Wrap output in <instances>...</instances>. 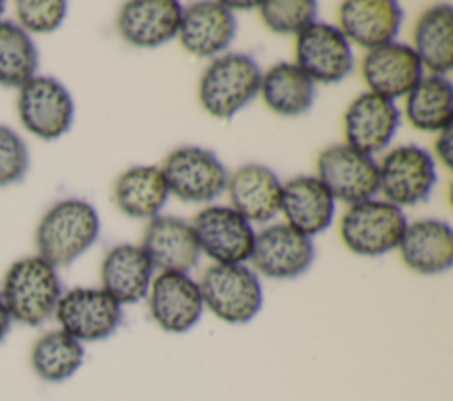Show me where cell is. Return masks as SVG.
<instances>
[{"mask_svg": "<svg viewBox=\"0 0 453 401\" xmlns=\"http://www.w3.org/2000/svg\"><path fill=\"white\" fill-rule=\"evenodd\" d=\"M4 7H5V4L0 2V16H2V12H4Z\"/></svg>", "mask_w": 453, "mask_h": 401, "instance_id": "37", "label": "cell"}, {"mask_svg": "<svg viewBox=\"0 0 453 401\" xmlns=\"http://www.w3.org/2000/svg\"><path fill=\"white\" fill-rule=\"evenodd\" d=\"M379 168V189L396 207L425 201L437 180L432 155L418 145H402L389 150Z\"/></svg>", "mask_w": 453, "mask_h": 401, "instance_id": "8", "label": "cell"}, {"mask_svg": "<svg viewBox=\"0 0 453 401\" xmlns=\"http://www.w3.org/2000/svg\"><path fill=\"white\" fill-rule=\"evenodd\" d=\"M235 30V18L223 4L198 2L182 11L177 34L188 53L212 57L228 48Z\"/></svg>", "mask_w": 453, "mask_h": 401, "instance_id": "19", "label": "cell"}, {"mask_svg": "<svg viewBox=\"0 0 453 401\" xmlns=\"http://www.w3.org/2000/svg\"><path fill=\"white\" fill-rule=\"evenodd\" d=\"M67 5L62 0L48 2H16V14L23 30L48 34L60 26L65 18Z\"/></svg>", "mask_w": 453, "mask_h": 401, "instance_id": "32", "label": "cell"}, {"mask_svg": "<svg viewBox=\"0 0 453 401\" xmlns=\"http://www.w3.org/2000/svg\"><path fill=\"white\" fill-rule=\"evenodd\" d=\"M297 67L320 83H338L354 69V55L338 26L313 21L297 34Z\"/></svg>", "mask_w": 453, "mask_h": 401, "instance_id": "12", "label": "cell"}, {"mask_svg": "<svg viewBox=\"0 0 453 401\" xmlns=\"http://www.w3.org/2000/svg\"><path fill=\"white\" fill-rule=\"evenodd\" d=\"M28 170L25 141L7 125H0V185L19 182Z\"/></svg>", "mask_w": 453, "mask_h": 401, "instance_id": "33", "label": "cell"}, {"mask_svg": "<svg viewBox=\"0 0 453 401\" xmlns=\"http://www.w3.org/2000/svg\"><path fill=\"white\" fill-rule=\"evenodd\" d=\"M143 253L161 272H188L200 256L191 224L172 216H156L143 233Z\"/></svg>", "mask_w": 453, "mask_h": 401, "instance_id": "17", "label": "cell"}, {"mask_svg": "<svg viewBox=\"0 0 453 401\" xmlns=\"http://www.w3.org/2000/svg\"><path fill=\"white\" fill-rule=\"evenodd\" d=\"M182 7L175 0H133L122 5L117 28L138 48H156L177 35Z\"/></svg>", "mask_w": 453, "mask_h": 401, "instance_id": "18", "label": "cell"}, {"mask_svg": "<svg viewBox=\"0 0 453 401\" xmlns=\"http://www.w3.org/2000/svg\"><path fill=\"white\" fill-rule=\"evenodd\" d=\"M39 55L28 34L12 21H0V85L23 87L34 78Z\"/></svg>", "mask_w": 453, "mask_h": 401, "instance_id": "30", "label": "cell"}, {"mask_svg": "<svg viewBox=\"0 0 453 401\" xmlns=\"http://www.w3.org/2000/svg\"><path fill=\"white\" fill-rule=\"evenodd\" d=\"M400 124V113L393 101L377 94H361L343 115V131L349 147L372 155L388 147Z\"/></svg>", "mask_w": 453, "mask_h": 401, "instance_id": "15", "label": "cell"}, {"mask_svg": "<svg viewBox=\"0 0 453 401\" xmlns=\"http://www.w3.org/2000/svg\"><path fill=\"white\" fill-rule=\"evenodd\" d=\"M317 173L331 196L349 205L370 200L379 191L377 163L345 143L319 154Z\"/></svg>", "mask_w": 453, "mask_h": 401, "instance_id": "9", "label": "cell"}, {"mask_svg": "<svg viewBox=\"0 0 453 401\" xmlns=\"http://www.w3.org/2000/svg\"><path fill=\"white\" fill-rule=\"evenodd\" d=\"M315 258L310 237L288 224H273L255 235L251 263L271 279H294L304 274Z\"/></svg>", "mask_w": 453, "mask_h": 401, "instance_id": "14", "label": "cell"}, {"mask_svg": "<svg viewBox=\"0 0 453 401\" xmlns=\"http://www.w3.org/2000/svg\"><path fill=\"white\" fill-rule=\"evenodd\" d=\"M407 226L400 207L380 201L365 200L347 208L340 221V235L343 244L356 254L380 256L398 247Z\"/></svg>", "mask_w": 453, "mask_h": 401, "instance_id": "5", "label": "cell"}, {"mask_svg": "<svg viewBox=\"0 0 453 401\" xmlns=\"http://www.w3.org/2000/svg\"><path fill=\"white\" fill-rule=\"evenodd\" d=\"M361 74L372 94L393 101L416 87L423 78V65L411 46L388 42L365 55Z\"/></svg>", "mask_w": 453, "mask_h": 401, "instance_id": "16", "label": "cell"}, {"mask_svg": "<svg viewBox=\"0 0 453 401\" xmlns=\"http://www.w3.org/2000/svg\"><path fill=\"white\" fill-rule=\"evenodd\" d=\"M85 350L80 341L64 330H50L42 334L32 346L30 362L35 375L51 383L71 378L83 364Z\"/></svg>", "mask_w": 453, "mask_h": 401, "instance_id": "29", "label": "cell"}, {"mask_svg": "<svg viewBox=\"0 0 453 401\" xmlns=\"http://www.w3.org/2000/svg\"><path fill=\"white\" fill-rule=\"evenodd\" d=\"M55 318L60 330L76 341H101L110 337L122 322V306L103 288H71L60 295Z\"/></svg>", "mask_w": 453, "mask_h": 401, "instance_id": "7", "label": "cell"}, {"mask_svg": "<svg viewBox=\"0 0 453 401\" xmlns=\"http://www.w3.org/2000/svg\"><path fill=\"white\" fill-rule=\"evenodd\" d=\"M260 67L250 55H221L207 65L200 78V104L209 115L228 120L260 92Z\"/></svg>", "mask_w": 453, "mask_h": 401, "instance_id": "3", "label": "cell"}, {"mask_svg": "<svg viewBox=\"0 0 453 401\" xmlns=\"http://www.w3.org/2000/svg\"><path fill=\"white\" fill-rule=\"evenodd\" d=\"M203 306L219 320L241 325L251 322L262 307V286L257 274L239 265L216 263L200 279Z\"/></svg>", "mask_w": 453, "mask_h": 401, "instance_id": "4", "label": "cell"}, {"mask_svg": "<svg viewBox=\"0 0 453 401\" xmlns=\"http://www.w3.org/2000/svg\"><path fill=\"white\" fill-rule=\"evenodd\" d=\"M99 235V216L83 200H62L39 221L35 246L39 256L53 267H67L83 254Z\"/></svg>", "mask_w": 453, "mask_h": 401, "instance_id": "1", "label": "cell"}, {"mask_svg": "<svg viewBox=\"0 0 453 401\" xmlns=\"http://www.w3.org/2000/svg\"><path fill=\"white\" fill-rule=\"evenodd\" d=\"M147 295L150 316L165 332L184 334L202 316L200 286L184 272H161L150 283Z\"/></svg>", "mask_w": 453, "mask_h": 401, "instance_id": "13", "label": "cell"}, {"mask_svg": "<svg viewBox=\"0 0 453 401\" xmlns=\"http://www.w3.org/2000/svg\"><path fill=\"white\" fill-rule=\"evenodd\" d=\"M403 263L423 276L448 270L453 263V230L439 219H419L405 226L398 244Z\"/></svg>", "mask_w": 453, "mask_h": 401, "instance_id": "22", "label": "cell"}, {"mask_svg": "<svg viewBox=\"0 0 453 401\" xmlns=\"http://www.w3.org/2000/svg\"><path fill=\"white\" fill-rule=\"evenodd\" d=\"M168 185L156 166H133L126 170L115 184L113 196L117 207L129 217H156L168 198Z\"/></svg>", "mask_w": 453, "mask_h": 401, "instance_id": "26", "label": "cell"}, {"mask_svg": "<svg viewBox=\"0 0 453 401\" xmlns=\"http://www.w3.org/2000/svg\"><path fill=\"white\" fill-rule=\"evenodd\" d=\"M168 191L182 201L207 203L218 198L228 182L223 163L207 148L180 147L173 150L161 168Z\"/></svg>", "mask_w": 453, "mask_h": 401, "instance_id": "6", "label": "cell"}, {"mask_svg": "<svg viewBox=\"0 0 453 401\" xmlns=\"http://www.w3.org/2000/svg\"><path fill=\"white\" fill-rule=\"evenodd\" d=\"M223 5L230 11V9H250V7H258V4L257 2H223Z\"/></svg>", "mask_w": 453, "mask_h": 401, "instance_id": "36", "label": "cell"}, {"mask_svg": "<svg viewBox=\"0 0 453 401\" xmlns=\"http://www.w3.org/2000/svg\"><path fill=\"white\" fill-rule=\"evenodd\" d=\"M191 228L200 251L221 265H239L251 256L255 231L251 224L230 207L212 205L200 210Z\"/></svg>", "mask_w": 453, "mask_h": 401, "instance_id": "10", "label": "cell"}, {"mask_svg": "<svg viewBox=\"0 0 453 401\" xmlns=\"http://www.w3.org/2000/svg\"><path fill=\"white\" fill-rule=\"evenodd\" d=\"M280 210L290 228L311 237L331 224L334 198L317 177L301 175L281 185Z\"/></svg>", "mask_w": 453, "mask_h": 401, "instance_id": "21", "label": "cell"}, {"mask_svg": "<svg viewBox=\"0 0 453 401\" xmlns=\"http://www.w3.org/2000/svg\"><path fill=\"white\" fill-rule=\"evenodd\" d=\"M414 53L432 74L442 76L453 65V9L448 4L426 9L416 21Z\"/></svg>", "mask_w": 453, "mask_h": 401, "instance_id": "25", "label": "cell"}, {"mask_svg": "<svg viewBox=\"0 0 453 401\" xmlns=\"http://www.w3.org/2000/svg\"><path fill=\"white\" fill-rule=\"evenodd\" d=\"M152 263L142 247L120 244L111 247L101 263L103 290L120 306L147 297L152 283Z\"/></svg>", "mask_w": 453, "mask_h": 401, "instance_id": "24", "label": "cell"}, {"mask_svg": "<svg viewBox=\"0 0 453 401\" xmlns=\"http://www.w3.org/2000/svg\"><path fill=\"white\" fill-rule=\"evenodd\" d=\"M62 284L53 265L41 256L14 261L2 283V300L12 320L37 327L44 323L57 307Z\"/></svg>", "mask_w": 453, "mask_h": 401, "instance_id": "2", "label": "cell"}, {"mask_svg": "<svg viewBox=\"0 0 453 401\" xmlns=\"http://www.w3.org/2000/svg\"><path fill=\"white\" fill-rule=\"evenodd\" d=\"M340 30L347 41L373 49L393 42L403 12L393 0H347L340 5Z\"/></svg>", "mask_w": 453, "mask_h": 401, "instance_id": "20", "label": "cell"}, {"mask_svg": "<svg viewBox=\"0 0 453 401\" xmlns=\"http://www.w3.org/2000/svg\"><path fill=\"white\" fill-rule=\"evenodd\" d=\"M18 111L27 131L42 140H57L71 129L74 104L60 81L34 76L19 90Z\"/></svg>", "mask_w": 453, "mask_h": 401, "instance_id": "11", "label": "cell"}, {"mask_svg": "<svg viewBox=\"0 0 453 401\" xmlns=\"http://www.w3.org/2000/svg\"><path fill=\"white\" fill-rule=\"evenodd\" d=\"M265 26L276 34H299L315 21L317 2L313 0H269L258 4Z\"/></svg>", "mask_w": 453, "mask_h": 401, "instance_id": "31", "label": "cell"}, {"mask_svg": "<svg viewBox=\"0 0 453 401\" xmlns=\"http://www.w3.org/2000/svg\"><path fill=\"white\" fill-rule=\"evenodd\" d=\"M260 94L274 113L296 117L311 108L315 85L296 64L280 62L262 76Z\"/></svg>", "mask_w": 453, "mask_h": 401, "instance_id": "27", "label": "cell"}, {"mask_svg": "<svg viewBox=\"0 0 453 401\" xmlns=\"http://www.w3.org/2000/svg\"><path fill=\"white\" fill-rule=\"evenodd\" d=\"M11 314H9V311H7V307H5V304H4V300H2V297H0V343L4 341V337L7 336V332H9V329H11Z\"/></svg>", "mask_w": 453, "mask_h": 401, "instance_id": "35", "label": "cell"}, {"mask_svg": "<svg viewBox=\"0 0 453 401\" xmlns=\"http://www.w3.org/2000/svg\"><path fill=\"white\" fill-rule=\"evenodd\" d=\"M435 150H437V155L442 161V164L451 168V152H453L451 150V125L439 131V136L435 140Z\"/></svg>", "mask_w": 453, "mask_h": 401, "instance_id": "34", "label": "cell"}, {"mask_svg": "<svg viewBox=\"0 0 453 401\" xmlns=\"http://www.w3.org/2000/svg\"><path fill=\"white\" fill-rule=\"evenodd\" d=\"M405 117L419 131L439 132L453 120V87L439 74L421 78L407 94Z\"/></svg>", "mask_w": 453, "mask_h": 401, "instance_id": "28", "label": "cell"}, {"mask_svg": "<svg viewBox=\"0 0 453 401\" xmlns=\"http://www.w3.org/2000/svg\"><path fill=\"white\" fill-rule=\"evenodd\" d=\"M226 191L237 214L248 223H265L280 212L281 184L273 170L264 164H244L228 175Z\"/></svg>", "mask_w": 453, "mask_h": 401, "instance_id": "23", "label": "cell"}]
</instances>
